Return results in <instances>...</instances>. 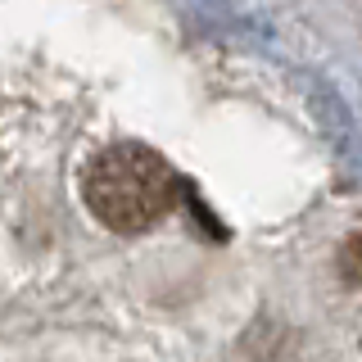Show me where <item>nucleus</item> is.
I'll use <instances>...</instances> for the list:
<instances>
[{
	"instance_id": "obj_2",
	"label": "nucleus",
	"mask_w": 362,
	"mask_h": 362,
	"mask_svg": "<svg viewBox=\"0 0 362 362\" xmlns=\"http://www.w3.org/2000/svg\"><path fill=\"white\" fill-rule=\"evenodd\" d=\"M339 276L349 281V286H362V231H354L339 249Z\"/></svg>"
},
{
	"instance_id": "obj_1",
	"label": "nucleus",
	"mask_w": 362,
	"mask_h": 362,
	"mask_svg": "<svg viewBox=\"0 0 362 362\" xmlns=\"http://www.w3.org/2000/svg\"><path fill=\"white\" fill-rule=\"evenodd\" d=\"M86 204L109 231H145L177 204V173L145 145H113L86 173Z\"/></svg>"
}]
</instances>
